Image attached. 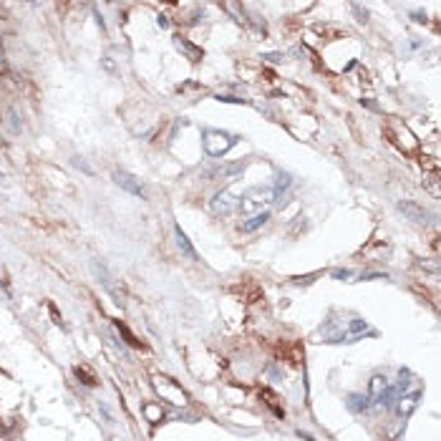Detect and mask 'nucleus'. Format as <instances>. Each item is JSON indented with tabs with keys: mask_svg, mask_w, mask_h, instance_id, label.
I'll return each mask as SVG.
<instances>
[{
	"mask_svg": "<svg viewBox=\"0 0 441 441\" xmlns=\"http://www.w3.org/2000/svg\"><path fill=\"white\" fill-rule=\"evenodd\" d=\"M202 144H205V151L209 154V156H225L230 149L237 144V136H232V134H227V131H222V129H207L205 134H202Z\"/></svg>",
	"mask_w": 441,
	"mask_h": 441,
	"instance_id": "f257e3e1",
	"label": "nucleus"
},
{
	"mask_svg": "<svg viewBox=\"0 0 441 441\" xmlns=\"http://www.w3.org/2000/svg\"><path fill=\"white\" fill-rule=\"evenodd\" d=\"M272 202V189H267V187H252V189H247L245 194H242V202H239V209L242 212H255L257 214V209H263L265 205H270Z\"/></svg>",
	"mask_w": 441,
	"mask_h": 441,
	"instance_id": "f03ea898",
	"label": "nucleus"
},
{
	"mask_svg": "<svg viewBox=\"0 0 441 441\" xmlns=\"http://www.w3.org/2000/svg\"><path fill=\"white\" fill-rule=\"evenodd\" d=\"M154 386H156V391L162 393V398H167L169 404H174V406H184V404H187V393H184L172 378H167V376H154Z\"/></svg>",
	"mask_w": 441,
	"mask_h": 441,
	"instance_id": "7ed1b4c3",
	"label": "nucleus"
},
{
	"mask_svg": "<svg viewBox=\"0 0 441 441\" xmlns=\"http://www.w3.org/2000/svg\"><path fill=\"white\" fill-rule=\"evenodd\" d=\"M91 267H93V272H96L98 283H101V285H104V288H106L109 293L114 295V300H116V303H124V300H126V293H124V288H121V285L116 283V277H114V275H111V272H109V270H106L104 265L91 263Z\"/></svg>",
	"mask_w": 441,
	"mask_h": 441,
	"instance_id": "20e7f679",
	"label": "nucleus"
},
{
	"mask_svg": "<svg viewBox=\"0 0 441 441\" xmlns=\"http://www.w3.org/2000/svg\"><path fill=\"white\" fill-rule=\"evenodd\" d=\"M398 212L406 217V219H411V222H418V225H426V222H431V212L426 209V207L416 205V202H409V199H404V202H398Z\"/></svg>",
	"mask_w": 441,
	"mask_h": 441,
	"instance_id": "39448f33",
	"label": "nucleus"
},
{
	"mask_svg": "<svg viewBox=\"0 0 441 441\" xmlns=\"http://www.w3.org/2000/svg\"><path fill=\"white\" fill-rule=\"evenodd\" d=\"M114 182H116L121 189H126L129 194L147 199V189H144V184H142L134 174H129V172H114Z\"/></svg>",
	"mask_w": 441,
	"mask_h": 441,
	"instance_id": "423d86ee",
	"label": "nucleus"
},
{
	"mask_svg": "<svg viewBox=\"0 0 441 441\" xmlns=\"http://www.w3.org/2000/svg\"><path fill=\"white\" fill-rule=\"evenodd\" d=\"M235 209H237V199L230 189H222V192L214 194V199H212V212L214 214H232Z\"/></svg>",
	"mask_w": 441,
	"mask_h": 441,
	"instance_id": "0eeeda50",
	"label": "nucleus"
},
{
	"mask_svg": "<svg viewBox=\"0 0 441 441\" xmlns=\"http://www.w3.org/2000/svg\"><path fill=\"white\" fill-rule=\"evenodd\" d=\"M245 169V162H232V164H225V167H214L205 172L207 179H232L235 174H239Z\"/></svg>",
	"mask_w": 441,
	"mask_h": 441,
	"instance_id": "6e6552de",
	"label": "nucleus"
},
{
	"mask_svg": "<svg viewBox=\"0 0 441 441\" xmlns=\"http://www.w3.org/2000/svg\"><path fill=\"white\" fill-rule=\"evenodd\" d=\"M386 388H388V378H386L383 373H373L371 381H368V393H371L373 398H378Z\"/></svg>",
	"mask_w": 441,
	"mask_h": 441,
	"instance_id": "1a4fd4ad",
	"label": "nucleus"
},
{
	"mask_svg": "<svg viewBox=\"0 0 441 441\" xmlns=\"http://www.w3.org/2000/svg\"><path fill=\"white\" fill-rule=\"evenodd\" d=\"M174 43H176V48H179V51H184V53H187V58L189 61H199L202 58V48L192 46V43H189V41H184L182 35H176Z\"/></svg>",
	"mask_w": 441,
	"mask_h": 441,
	"instance_id": "9d476101",
	"label": "nucleus"
},
{
	"mask_svg": "<svg viewBox=\"0 0 441 441\" xmlns=\"http://www.w3.org/2000/svg\"><path fill=\"white\" fill-rule=\"evenodd\" d=\"M174 235H176V245H179V250H182L189 260H197V252H194V247H192L189 237L182 232V227H174Z\"/></svg>",
	"mask_w": 441,
	"mask_h": 441,
	"instance_id": "9b49d317",
	"label": "nucleus"
},
{
	"mask_svg": "<svg viewBox=\"0 0 441 441\" xmlns=\"http://www.w3.org/2000/svg\"><path fill=\"white\" fill-rule=\"evenodd\" d=\"M267 219H270V212H257V214H252L247 222H242V232H255V230H260Z\"/></svg>",
	"mask_w": 441,
	"mask_h": 441,
	"instance_id": "f8f14e48",
	"label": "nucleus"
},
{
	"mask_svg": "<svg viewBox=\"0 0 441 441\" xmlns=\"http://www.w3.org/2000/svg\"><path fill=\"white\" fill-rule=\"evenodd\" d=\"M418 398H421V393H418V391H413V393H409V396H404V398H401V404H398V411L404 413V416H411V413L416 411V406H418Z\"/></svg>",
	"mask_w": 441,
	"mask_h": 441,
	"instance_id": "ddd939ff",
	"label": "nucleus"
},
{
	"mask_svg": "<svg viewBox=\"0 0 441 441\" xmlns=\"http://www.w3.org/2000/svg\"><path fill=\"white\" fill-rule=\"evenodd\" d=\"M76 376L81 378V383H84V386H98V376L93 373V368H91V366H86V363L76 366Z\"/></svg>",
	"mask_w": 441,
	"mask_h": 441,
	"instance_id": "4468645a",
	"label": "nucleus"
},
{
	"mask_svg": "<svg viewBox=\"0 0 441 441\" xmlns=\"http://www.w3.org/2000/svg\"><path fill=\"white\" fill-rule=\"evenodd\" d=\"M290 184H293V176L288 174V172H280V174H277V182H275V189H272V199H280L283 192L290 189Z\"/></svg>",
	"mask_w": 441,
	"mask_h": 441,
	"instance_id": "2eb2a0df",
	"label": "nucleus"
},
{
	"mask_svg": "<svg viewBox=\"0 0 441 441\" xmlns=\"http://www.w3.org/2000/svg\"><path fill=\"white\" fill-rule=\"evenodd\" d=\"M142 413L147 416V421H151V424H162V421H164V411H162L159 404H144V406H142Z\"/></svg>",
	"mask_w": 441,
	"mask_h": 441,
	"instance_id": "dca6fc26",
	"label": "nucleus"
},
{
	"mask_svg": "<svg viewBox=\"0 0 441 441\" xmlns=\"http://www.w3.org/2000/svg\"><path fill=\"white\" fill-rule=\"evenodd\" d=\"M5 126H8V131L15 134V136L23 131V124H21V118L15 114V109H8V111H5Z\"/></svg>",
	"mask_w": 441,
	"mask_h": 441,
	"instance_id": "f3484780",
	"label": "nucleus"
},
{
	"mask_svg": "<svg viewBox=\"0 0 441 441\" xmlns=\"http://www.w3.org/2000/svg\"><path fill=\"white\" fill-rule=\"evenodd\" d=\"M348 409L355 411V413L366 411V409H368V398L360 396V393H351V396H348Z\"/></svg>",
	"mask_w": 441,
	"mask_h": 441,
	"instance_id": "a211bd4d",
	"label": "nucleus"
},
{
	"mask_svg": "<svg viewBox=\"0 0 441 441\" xmlns=\"http://www.w3.org/2000/svg\"><path fill=\"white\" fill-rule=\"evenodd\" d=\"M118 330L124 333V338L129 340V346H134V348H139V346H142V340H136V335H134V333H131V330L126 328V325H121V323H118Z\"/></svg>",
	"mask_w": 441,
	"mask_h": 441,
	"instance_id": "6ab92c4d",
	"label": "nucleus"
},
{
	"mask_svg": "<svg viewBox=\"0 0 441 441\" xmlns=\"http://www.w3.org/2000/svg\"><path fill=\"white\" fill-rule=\"evenodd\" d=\"M73 164H76L78 169H84L86 174H93V169L88 167V164H86V162H84V159H81V156H73Z\"/></svg>",
	"mask_w": 441,
	"mask_h": 441,
	"instance_id": "aec40b11",
	"label": "nucleus"
},
{
	"mask_svg": "<svg viewBox=\"0 0 441 441\" xmlns=\"http://www.w3.org/2000/svg\"><path fill=\"white\" fill-rule=\"evenodd\" d=\"M98 411L104 413L106 424H114V416H111V411H109V406H106V404H98Z\"/></svg>",
	"mask_w": 441,
	"mask_h": 441,
	"instance_id": "412c9836",
	"label": "nucleus"
},
{
	"mask_svg": "<svg viewBox=\"0 0 441 441\" xmlns=\"http://www.w3.org/2000/svg\"><path fill=\"white\" fill-rule=\"evenodd\" d=\"M333 277H351V270H335Z\"/></svg>",
	"mask_w": 441,
	"mask_h": 441,
	"instance_id": "4be33fe9",
	"label": "nucleus"
},
{
	"mask_svg": "<svg viewBox=\"0 0 441 441\" xmlns=\"http://www.w3.org/2000/svg\"><path fill=\"white\" fill-rule=\"evenodd\" d=\"M5 68V61H3V48H0V71Z\"/></svg>",
	"mask_w": 441,
	"mask_h": 441,
	"instance_id": "5701e85b",
	"label": "nucleus"
}]
</instances>
